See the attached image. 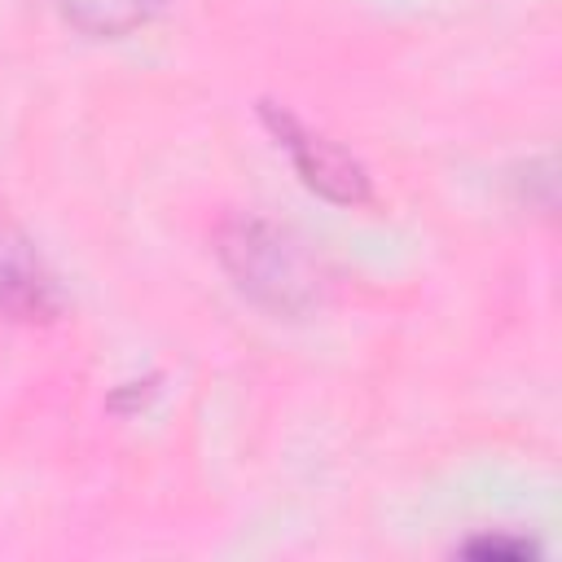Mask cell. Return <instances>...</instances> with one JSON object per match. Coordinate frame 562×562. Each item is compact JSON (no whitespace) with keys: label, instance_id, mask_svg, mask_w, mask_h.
<instances>
[{"label":"cell","instance_id":"7a4b0ae2","mask_svg":"<svg viewBox=\"0 0 562 562\" xmlns=\"http://www.w3.org/2000/svg\"><path fill=\"white\" fill-rule=\"evenodd\" d=\"M259 119H263L268 136L290 154L299 180L312 193H321L325 202H338V206H364V202H373L369 167L351 149H342L338 140H329L312 123H303L281 101H259Z\"/></svg>","mask_w":562,"mask_h":562},{"label":"cell","instance_id":"277c9868","mask_svg":"<svg viewBox=\"0 0 562 562\" xmlns=\"http://www.w3.org/2000/svg\"><path fill=\"white\" fill-rule=\"evenodd\" d=\"M53 4L75 31L97 40H119L149 26L171 0H53Z\"/></svg>","mask_w":562,"mask_h":562},{"label":"cell","instance_id":"5b68a950","mask_svg":"<svg viewBox=\"0 0 562 562\" xmlns=\"http://www.w3.org/2000/svg\"><path fill=\"white\" fill-rule=\"evenodd\" d=\"M461 553H470V558H509V562H522V558H536V544H531V540H514V536H479V540H465Z\"/></svg>","mask_w":562,"mask_h":562},{"label":"cell","instance_id":"3957f363","mask_svg":"<svg viewBox=\"0 0 562 562\" xmlns=\"http://www.w3.org/2000/svg\"><path fill=\"white\" fill-rule=\"evenodd\" d=\"M66 307L61 285L18 220L0 211V316L18 325H48Z\"/></svg>","mask_w":562,"mask_h":562},{"label":"cell","instance_id":"6da1fadb","mask_svg":"<svg viewBox=\"0 0 562 562\" xmlns=\"http://www.w3.org/2000/svg\"><path fill=\"white\" fill-rule=\"evenodd\" d=\"M215 259L228 281L272 316H303L325 294V268L307 241L259 211H233L215 224Z\"/></svg>","mask_w":562,"mask_h":562}]
</instances>
